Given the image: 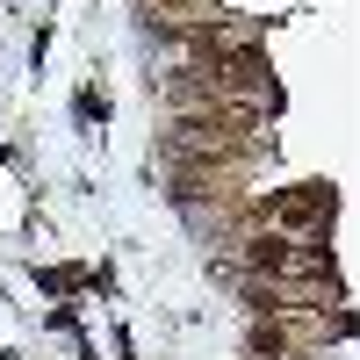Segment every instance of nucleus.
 Listing matches in <instances>:
<instances>
[{
    "label": "nucleus",
    "mask_w": 360,
    "mask_h": 360,
    "mask_svg": "<svg viewBox=\"0 0 360 360\" xmlns=\"http://www.w3.org/2000/svg\"><path fill=\"white\" fill-rule=\"evenodd\" d=\"M252 217L259 224H274V231H303V238H317L324 224H332V188H288V195H266V202H252Z\"/></svg>",
    "instance_id": "nucleus-2"
},
{
    "label": "nucleus",
    "mask_w": 360,
    "mask_h": 360,
    "mask_svg": "<svg viewBox=\"0 0 360 360\" xmlns=\"http://www.w3.org/2000/svg\"><path fill=\"white\" fill-rule=\"evenodd\" d=\"M245 274L252 281H339L332 274V245H317V238H245Z\"/></svg>",
    "instance_id": "nucleus-1"
}]
</instances>
